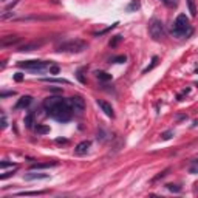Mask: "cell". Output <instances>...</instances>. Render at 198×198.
I'll use <instances>...</instances> for the list:
<instances>
[{"label":"cell","instance_id":"cell-21","mask_svg":"<svg viewBox=\"0 0 198 198\" xmlns=\"http://www.w3.org/2000/svg\"><path fill=\"white\" fill-rule=\"evenodd\" d=\"M157 64H158V58H157V56H155V58L152 59V64H150V65H148V67H146V68H144V70H142V73H144V74H146V73H148V71H150L152 68H155V67H157Z\"/></svg>","mask_w":198,"mask_h":198},{"label":"cell","instance_id":"cell-19","mask_svg":"<svg viewBox=\"0 0 198 198\" xmlns=\"http://www.w3.org/2000/svg\"><path fill=\"white\" fill-rule=\"evenodd\" d=\"M43 82H51V84H70V81H67V79H50V78H45V79H42Z\"/></svg>","mask_w":198,"mask_h":198},{"label":"cell","instance_id":"cell-32","mask_svg":"<svg viewBox=\"0 0 198 198\" xmlns=\"http://www.w3.org/2000/svg\"><path fill=\"white\" fill-rule=\"evenodd\" d=\"M8 127V121H6V115L2 113V128H6Z\"/></svg>","mask_w":198,"mask_h":198},{"label":"cell","instance_id":"cell-16","mask_svg":"<svg viewBox=\"0 0 198 198\" xmlns=\"http://www.w3.org/2000/svg\"><path fill=\"white\" fill-rule=\"evenodd\" d=\"M187 3V8H189V13L192 17H197V2L195 0H186Z\"/></svg>","mask_w":198,"mask_h":198},{"label":"cell","instance_id":"cell-2","mask_svg":"<svg viewBox=\"0 0 198 198\" xmlns=\"http://www.w3.org/2000/svg\"><path fill=\"white\" fill-rule=\"evenodd\" d=\"M172 34L173 37H178V39H183V37H189L192 34V25H190L189 19L186 17V14H180L177 19H175L173 25H172Z\"/></svg>","mask_w":198,"mask_h":198},{"label":"cell","instance_id":"cell-23","mask_svg":"<svg viewBox=\"0 0 198 198\" xmlns=\"http://www.w3.org/2000/svg\"><path fill=\"white\" fill-rule=\"evenodd\" d=\"M121 40H122V36H115V37H113V40H110V43H108L110 48H115Z\"/></svg>","mask_w":198,"mask_h":198},{"label":"cell","instance_id":"cell-11","mask_svg":"<svg viewBox=\"0 0 198 198\" xmlns=\"http://www.w3.org/2000/svg\"><path fill=\"white\" fill-rule=\"evenodd\" d=\"M50 178L48 173H39V172H28L23 175V180L26 181H33V180H47Z\"/></svg>","mask_w":198,"mask_h":198},{"label":"cell","instance_id":"cell-20","mask_svg":"<svg viewBox=\"0 0 198 198\" xmlns=\"http://www.w3.org/2000/svg\"><path fill=\"white\" fill-rule=\"evenodd\" d=\"M36 132L39 133V135H45V133H50V127L42 125V124H37L36 125Z\"/></svg>","mask_w":198,"mask_h":198},{"label":"cell","instance_id":"cell-12","mask_svg":"<svg viewBox=\"0 0 198 198\" xmlns=\"http://www.w3.org/2000/svg\"><path fill=\"white\" fill-rule=\"evenodd\" d=\"M31 101H33V98H31V96H28V94H26V96H22V98H20V99H19V101L16 102V105H14V108H16V110L26 108L29 104H31Z\"/></svg>","mask_w":198,"mask_h":198},{"label":"cell","instance_id":"cell-26","mask_svg":"<svg viewBox=\"0 0 198 198\" xmlns=\"http://www.w3.org/2000/svg\"><path fill=\"white\" fill-rule=\"evenodd\" d=\"M98 141H101V142H104L105 139H107V135H105V132L104 130H98Z\"/></svg>","mask_w":198,"mask_h":198},{"label":"cell","instance_id":"cell-28","mask_svg":"<svg viewBox=\"0 0 198 198\" xmlns=\"http://www.w3.org/2000/svg\"><path fill=\"white\" fill-rule=\"evenodd\" d=\"M169 172H170V169H166V170H163V172H161V173H159V175H157V177H155V178H153V180H152V181H153V183H155V181H158V180H159V178H164V177H166V175H167V173H169Z\"/></svg>","mask_w":198,"mask_h":198},{"label":"cell","instance_id":"cell-25","mask_svg":"<svg viewBox=\"0 0 198 198\" xmlns=\"http://www.w3.org/2000/svg\"><path fill=\"white\" fill-rule=\"evenodd\" d=\"M125 60H127V58H125L124 54H121V56H116V58H113L112 62H115V64H124Z\"/></svg>","mask_w":198,"mask_h":198},{"label":"cell","instance_id":"cell-5","mask_svg":"<svg viewBox=\"0 0 198 198\" xmlns=\"http://www.w3.org/2000/svg\"><path fill=\"white\" fill-rule=\"evenodd\" d=\"M19 67L29 71H43L50 68V62L47 60H25V62H19Z\"/></svg>","mask_w":198,"mask_h":198},{"label":"cell","instance_id":"cell-36","mask_svg":"<svg viewBox=\"0 0 198 198\" xmlns=\"http://www.w3.org/2000/svg\"><path fill=\"white\" fill-rule=\"evenodd\" d=\"M8 166H17V164H13V163H8V161H2V163H0V167H2V169H5V167H8Z\"/></svg>","mask_w":198,"mask_h":198},{"label":"cell","instance_id":"cell-37","mask_svg":"<svg viewBox=\"0 0 198 198\" xmlns=\"http://www.w3.org/2000/svg\"><path fill=\"white\" fill-rule=\"evenodd\" d=\"M50 91H54V93H62V88H56V87H48Z\"/></svg>","mask_w":198,"mask_h":198},{"label":"cell","instance_id":"cell-38","mask_svg":"<svg viewBox=\"0 0 198 198\" xmlns=\"http://www.w3.org/2000/svg\"><path fill=\"white\" fill-rule=\"evenodd\" d=\"M2 2H6V0H2Z\"/></svg>","mask_w":198,"mask_h":198},{"label":"cell","instance_id":"cell-34","mask_svg":"<svg viewBox=\"0 0 198 198\" xmlns=\"http://www.w3.org/2000/svg\"><path fill=\"white\" fill-rule=\"evenodd\" d=\"M14 81H17V82L23 81V74H22V73H16V74H14Z\"/></svg>","mask_w":198,"mask_h":198},{"label":"cell","instance_id":"cell-3","mask_svg":"<svg viewBox=\"0 0 198 198\" xmlns=\"http://www.w3.org/2000/svg\"><path fill=\"white\" fill-rule=\"evenodd\" d=\"M87 42H84L81 39H74V40H68L65 43H60L58 47L59 53H82L84 50H87Z\"/></svg>","mask_w":198,"mask_h":198},{"label":"cell","instance_id":"cell-14","mask_svg":"<svg viewBox=\"0 0 198 198\" xmlns=\"http://www.w3.org/2000/svg\"><path fill=\"white\" fill-rule=\"evenodd\" d=\"M58 163L53 161V163H37V164L31 166V170H39V169H50V167H56Z\"/></svg>","mask_w":198,"mask_h":198},{"label":"cell","instance_id":"cell-35","mask_svg":"<svg viewBox=\"0 0 198 198\" xmlns=\"http://www.w3.org/2000/svg\"><path fill=\"white\" fill-rule=\"evenodd\" d=\"M11 175H14V170H11V172H5L3 175H0V180H5V178L11 177Z\"/></svg>","mask_w":198,"mask_h":198},{"label":"cell","instance_id":"cell-13","mask_svg":"<svg viewBox=\"0 0 198 198\" xmlns=\"http://www.w3.org/2000/svg\"><path fill=\"white\" fill-rule=\"evenodd\" d=\"M58 17H53V16H29V17H22L17 19L20 22H28V20H56Z\"/></svg>","mask_w":198,"mask_h":198},{"label":"cell","instance_id":"cell-31","mask_svg":"<svg viewBox=\"0 0 198 198\" xmlns=\"http://www.w3.org/2000/svg\"><path fill=\"white\" fill-rule=\"evenodd\" d=\"M14 94H16V91H2V93H0V98L2 99H5V98H8V96H14Z\"/></svg>","mask_w":198,"mask_h":198},{"label":"cell","instance_id":"cell-30","mask_svg":"<svg viewBox=\"0 0 198 198\" xmlns=\"http://www.w3.org/2000/svg\"><path fill=\"white\" fill-rule=\"evenodd\" d=\"M167 189H169L170 192H181V187L177 184H167Z\"/></svg>","mask_w":198,"mask_h":198},{"label":"cell","instance_id":"cell-33","mask_svg":"<svg viewBox=\"0 0 198 198\" xmlns=\"http://www.w3.org/2000/svg\"><path fill=\"white\" fill-rule=\"evenodd\" d=\"M78 79H79V82H82V84H85V78H84V74H82V70H79L78 71Z\"/></svg>","mask_w":198,"mask_h":198},{"label":"cell","instance_id":"cell-24","mask_svg":"<svg viewBox=\"0 0 198 198\" xmlns=\"http://www.w3.org/2000/svg\"><path fill=\"white\" fill-rule=\"evenodd\" d=\"M164 5H167L169 8H175V6L178 5V0H161Z\"/></svg>","mask_w":198,"mask_h":198},{"label":"cell","instance_id":"cell-18","mask_svg":"<svg viewBox=\"0 0 198 198\" xmlns=\"http://www.w3.org/2000/svg\"><path fill=\"white\" fill-rule=\"evenodd\" d=\"M23 122H25V127L26 128H31L33 127V124H34V113H28V115L25 116V119H23Z\"/></svg>","mask_w":198,"mask_h":198},{"label":"cell","instance_id":"cell-4","mask_svg":"<svg viewBox=\"0 0 198 198\" xmlns=\"http://www.w3.org/2000/svg\"><path fill=\"white\" fill-rule=\"evenodd\" d=\"M148 33H150L152 39L153 40H163L166 36V31H164V23H163L159 19H152L150 23H148Z\"/></svg>","mask_w":198,"mask_h":198},{"label":"cell","instance_id":"cell-27","mask_svg":"<svg viewBox=\"0 0 198 198\" xmlns=\"http://www.w3.org/2000/svg\"><path fill=\"white\" fill-rule=\"evenodd\" d=\"M50 74H59V71H60V68L59 65H50Z\"/></svg>","mask_w":198,"mask_h":198},{"label":"cell","instance_id":"cell-9","mask_svg":"<svg viewBox=\"0 0 198 198\" xmlns=\"http://www.w3.org/2000/svg\"><path fill=\"white\" fill-rule=\"evenodd\" d=\"M90 147H91V142H90V141H82V142H79L78 146H76L74 153L79 155V157H82V155H87V153H88V150H90Z\"/></svg>","mask_w":198,"mask_h":198},{"label":"cell","instance_id":"cell-15","mask_svg":"<svg viewBox=\"0 0 198 198\" xmlns=\"http://www.w3.org/2000/svg\"><path fill=\"white\" fill-rule=\"evenodd\" d=\"M47 193V190H34V192H17L14 193L16 197H37V195H45Z\"/></svg>","mask_w":198,"mask_h":198},{"label":"cell","instance_id":"cell-22","mask_svg":"<svg viewBox=\"0 0 198 198\" xmlns=\"http://www.w3.org/2000/svg\"><path fill=\"white\" fill-rule=\"evenodd\" d=\"M139 9V0H132V3L127 6V11H136Z\"/></svg>","mask_w":198,"mask_h":198},{"label":"cell","instance_id":"cell-39","mask_svg":"<svg viewBox=\"0 0 198 198\" xmlns=\"http://www.w3.org/2000/svg\"><path fill=\"white\" fill-rule=\"evenodd\" d=\"M197 159H198V155H197Z\"/></svg>","mask_w":198,"mask_h":198},{"label":"cell","instance_id":"cell-1","mask_svg":"<svg viewBox=\"0 0 198 198\" xmlns=\"http://www.w3.org/2000/svg\"><path fill=\"white\" fill-rule=\"evenodd\" d=\"M43 108L51 118L60 122H67L73 116V110L68 102V99H64L60 96H50L43 101Z\"/></svg>","mask_w":198,"mask_h":198},{"label":"cell","instance_id":"cell-7","mask_svg":"<svg viewBox=\"0 0 198 198\" xmlns=\"http://www.w3.org/2000/svg\"><path fill=\"white\" fill-rule=\"evenodd\" d=\"M19 42H22V37L19 36H5L2 37V40H0V47L5 48V47H11V45H16Z\"/></svg>","mask_w":198,"mask_h":198},{"label":"cell","instance_id":"cell-10","mask_svg":"<svg viewBox=\"0 0 198 198\" xmlns=\"http://www.w3.org/2000/svg\"><path fill=\"white\" fill-rule=\"evenodd\" d=\"M98 105L101 107V110L105 113L108 118H115V112H113V107L108 104V102L102 101V99H98Z\"/></svg>","mask_w":198,"mask_h":198},{"label":"cell","instance_id":"cell-8","mask_svg":"<svg viewBox=\"0 0 198 198\" xmlns=\"http://www.w3.org/2000/svg\"><path fill=\"white\" fill-rule=\"evenodd\" d=\"M42 45H43V40H39V42H29V43H23L17 48V51L20 53H25V51H33V50H39Z\"/></svg>","mask_w":198,"mask_h":198},{"label":"cell","instance_id":"cell-17","mask_svg":"<svg viewBox=\"0 0 198 198\" xmlns=\"http://www.w3.org/2000/svg\"><path fill=\"white\" fill-rule=\"evenodd\" d=\"M96 78L99 79V81H102V82H108V81H112V74L105 73V71H96Z\"/></svg>","mask_w":198,"mask_h":198},{"label":"cell","instance_id":"cell-29","mask_svg":"<svg viewBox=\"0 0 198 198\" xmlns=\"http://www.w3.org/2000/svg\"><path fill=\"white\" fill-rule=\"evenodd\" d=\"M172 136H173V130H167V132H164V133L161 135V138L164 139V141H167V139L172 138Z\"/></svg>","mask_w":198,"mask_h":198},{"label":"cell","instance_id":"cell-6","mask_svg":"<svg viewBox=\"0 0 198 198\" xmlns=\"http://www.w3.org/2000/svg\"><path fill=\"white\" fill-rule=\"evenodd\" d=\"M68 102H70V105H71L73 113H76V115H82L84 113V110H85V99L82 96H79V94L71 96L68 99Z\"/></svg>","mask_w":198,"mask_h":198}]
</instances>
